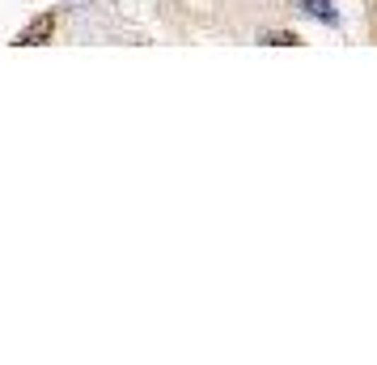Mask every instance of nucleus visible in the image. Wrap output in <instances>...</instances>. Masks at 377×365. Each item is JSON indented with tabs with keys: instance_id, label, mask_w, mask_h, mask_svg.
<instances>
[{
	"instance_id": "f257e3e1",
	"label": "nucleus",
	"mask_w": 377,
	"mask_h": 365,
	"mask_svg": "<svg viewBox=\"0 0 377 365\" xmlns=\"http://www.w3.org/2000/svg\"><path fill=\"white\" fill-rule=\"evenodd\" d=\"M55 26H59V13L51 9V13H42L38 21H30V26H25L13 43H17V47H38V43H47V38L55 34Z\"/></svg>"
},
{
	"instance_id": "f03ea898",
	"label": "nucleus",
	"mask_w": 377,
	"mask_h": 365,
	"mask_svg": "<svg viewBox=\"0 0 377 365\" xmlns=\"http://www.w3.org/2000/svg\"><path fill=\"white\" fill-rule=\"evenodd\" d=\"M297 9H301L306 17L323 21V26H335V21H340V13H335V4H331V0H297Z\"/></svg>"
},
{
	"instance_id": "7ed1b4c3",
	"label": "nucleus",
	"mask_w": 377,
	"mask_h": 365,
	"mask_svg": "<svg viewBox=\"0 0 377 365\" xmlns=\"http://www.w3.org/2000/svg\"><path fill=\"white\" fill-rule=\"evenodd\" d=\"M263 43H272V47H293V43H297V34H289V30H267V34H263Z\"/></svg>"
}]
</instances>
